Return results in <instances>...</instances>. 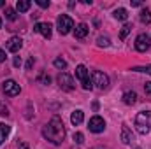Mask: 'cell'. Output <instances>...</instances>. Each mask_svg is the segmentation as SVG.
Returning a JSON list of instances; mask_svg holds the SVG:
<instances>
[{
	"mask_svg": "<svg viewBox=\"0 0 151 149\" xmlns=\"http://www.w3.org/2000/svg\"><path fill=\"white\" fill-rule=\"evenodd\" d=\"M139 18H141V21H142L144 25H150L151 23V11L150 9H142L141 14H139Z\"/></svg>",
	"mask_w": 151,
	"mask_h": 149,
	"instance_id": "obj_18",
	"label": "cell"
},
{
	"mask_svg": "<svg viewBox=\"0 0 151 149\" xmlns=\"http://www.w3.org/2000/svg\"><path fill=\"white\" fill-rule=\"evenodd\" d=\"M34 30L40 34L44 39H51V34H53V27L49 25V23H37L35 27H34Z\"/></svg>",
	"mask_w": 151,
	"mask_h": 149,
	"instance_id": "obj_9",
	"label": "cell"
},
{
	"mask_svg": "<svg viewBox=\"0 0 151 149\" xmlns=\"http://www.w3.org/2000/svg\"><path fill=\"white\" fill-rule=\"evenodd\" d=\"M0 28H2V18H0Z\"/></svg>",
	"mask_w": 151,
	"mask_h": 149,
	"instance_id": "obj_37",
	"label": "cell"
},
{
	"mask_svg": "<svg viewBox=\"0 0 151 149\" xmlns=\"http://www.w3.org/2000/svg\"><path fill=\"white\" fill-rule=\"evenodd\" d=\"M130 30H132V25H130V23H125V25L121 27V32H119V39H127V35L130 34Z\"/></svg>",
	"mask_w": 151,
	"mask_h": 149,
	"instance_id": "obj_21",
	"label": "cell"
},
{
	"mask_svg": "<svg viewBox=\"0 0 151 149\" xmlns=\"http://www.w3.org/2000/svg\"><path fill=\"white\" fill-rule=\"evenodd\" d=\"M56 27H58V32H60L62 35H67V34L74 28V21H72L70 16H67V14H60L58 19H56Z\"/></svg>",
	"mask_w": 151,
	"mask_h": 149,
	"instance_id": "obj_3",
	"label": "cell"
},
{
	"mask_svg": "<svg viewBox=\"0 0 151 149\" xmlns=\"http://www.w3.org/2000/svg\"><path fill=\"white\" fill-rule=\"evenodd\" d=\"M37 5L42 9H47L49 7V0H37Z\"/></svg>",
	"mask_w": 151,
	"mask_h": 149,
	"instance_id": "obj_29",
	"label": "cell"
},
{
	"mask_svg": "<svg viewBox=\"0 0 151 149\" xmlns=\"http://www.w3.org/2000/svg\"><path fill=\"white\" fill-rule=\"evenodd\" d=\"M5 58H7V56H5V51H4V49H0V63H2V62H5Z\"/></svg>",
	"mask_w": 151,
	"mask_h": 149,
	"instance_id": "obj_32",
	"label": "cell"
},
{
	"mask_svg": "<svg viewBox=\"0 0 151 149\" xmlns=\"http://www.w3.org/2000/svg\"><path fill=\"white\" fill-rule=\"evenodd\" d=\"M88 32H90V28H88L86 23H79V25H76V28H74V35L77 39H84L88 35Z\"/></svg>",
	"mask_w": 151,
	"mask_h": 149,
	"instance_id": "obj_11",
	"label": "cell"
},
{
	"mask_svg": "<svg viewBox=\"0 0 151 149\" xmlns=\"http://www.w3.org/2000/svg\"><path fill=\"white\" fill-rule=\"evenodd\" d=\"M5 18H7L9 21H16V19H18L16 9H11V7H7V9H5Z\"/></svg>",
	"mask_w": 151,
	"mask_h": 149,
	"instance_id": "obj_20",
	"label": "cell"
},
{
	"mask_svg": "<svg viewBox=\"0 0 151 149\" xmlns=\"http://www.w3.org/2000/svg\"><path fill=\"white\" fill-rule=\"evenodd\" d=\"M135 130L141 133V135H146L151 132V111H141L135 116Z\"/></svg>",
	"mask_w": 151,
	"mask_h": 149,
	"instance_id": "obj_2",
	"label": "cell"
},
{
	"mask_svg": "<svg viewBox=\"0 0 151 149\" xmlns=\"http://www.w3.org/2000/svg\"><path fill=\"white\" fill-rule=\"evenodd\" d=\"M150 47H151V37L148 34H139L135 37V49L139 53H146Z\"/></svg>",
	"mask_w": 151,
	"mask_h": 149,
	"instance_id": "obj_5",
	"label": "cell"
},
{
	"mask_svg": "<svg viewBox=\"0 0 151 149\" xmlns=\"http://www.w3.org/2000/svg\"><path fill=\"white\" fill-rule=\"evenodd\" d=\"M14 67H21V58H19V56L14 58Z\"/></svg>",
	"mask_w": 151,
	"mask_h": 149,
	"instance_id": "obj_31",
	"label": "cell"
},
{
	"mask_svg": "<svg viewBox=\"0 0 151 149\" xmlns=\"http://www.w3.org/2000/svg\"><path fill=\"white\" fill-rule=\"evenodd\" d=\"M121 140H123V144H130V142L134 140L132 132L128 130V126H127V125H123V128H121Z\"/></svg>",
	"mask_w": 151,
	"mask_h": 149,
	"instance_id": "obj_12",
	"label": "cell"
},
{
	"mask_svg": "<svg viewBox=\"0 0 151 149\" xmlns=\"http://www.w3.org/2000/svg\"><path fill=\"white\" fill-rule=\"evenodd\" d=\"M83 88H84V90H86V91H88V90H91V88H93V82H91V79H90V77H86V79H84V81H83Z\"/></svg>",
	"mask_w": 151,
	"mask_h": 149,
	"instance_id": "obj_26",
	"label": "cell"
},
{
	"mask_svg": "<svg viewBox=\"0 0 151 149\" xmlns=\"http://www.w3.org/2000/svg\"><path fill=\"white\" fill-rule=\"evenodd\" d=\"M30 5H32V2H28V0H18L16 9H18L19 12H25V11H28V9H30Z\"/></svg>",
	"mask_w": 151,
	"mask_h": 149,
	"instance_id": "obj_19",
	"label": "cell"
},
{
	"mask_svg": "<svg viewBox=\"0 0 151 149\" xmlns=\"http://www.w3.org/2000/svg\"><path fill=\"white\" fill-rule=\"evenodd\" d=\"M53 65H55L56 69H65V67H67V62L62 60V58H56V60L53 62Z\"/></svg>",
	"mask_w": 151,
	"mask_h": 149,
	"instance_id": "obj_23",
	"label": "cell"
},
{
	"mask_svg": "<svg viewBox=\"0 0 151 149\" xmlns=\"http://www.w3.org/2000/svg\"><path fill=\"white\" fill-rule=\"evenodd\" d=\"M83 119H84V112L79 111V109L74 111V112H72V116H70V121H72V125H76V126H77V125H81V123H83Z\"/></svg>",
	"mask_w": 151,
	"mask_h": 149,
	"instance_id": "obj_16",
	"label": "cell"
},
{
	"mask_svg": "<svg viewBox=\"0 0 151 149\" xmlns=\"http://www.w3.org/2000/svg\"><path fill=\"white\" fill-rule=\"evenodd\" d=\"M34 67V58H30L28 62H27V69H32Z\"/></svg>",
	"mask_w": 151,
	"mask_h": 149,
	"instance_id": "obj_34",
	"label": "cell"
},
{
	"mask_svg": "<svg viewBox=\"0 0 151 149\" xmlns=\"http://www.w3.org/2000/svg\"><path fill=\"white\" fill-rule=\"evenodd\" d=\"M132 70L134 72H146V74L151 75V65H148V67H134Z\"/></svg>",
	"mask_w": 151,
	"mask_h": 149,
	"instance_id": "obj_24",
	"label": "cell"
},
{
	"mask_svg": "<svg viewBox=\"0 0 151 149\" xmlns=\"http://www.w3.org/2000/svg\"><path fill=\"white\" fill-rule=\"evenodd\" d=\"M4 5H5V2H4V0H0V7H4Z\"/></svg>",
	"mask_w": 151,
	"mask_h": 149,
	"instance_id": "obj_36",
	"label": "cell"
},
{
	"mask_svg": "<svg viewBox=\"0 0 151 149\" xmlns=\"http://www.w3.org/2000/svg\"><path fill=\"white\" fill-rule=\"evenodd\" d=\"M97 44H99L100 47H109L111 39H109V37H99V39H97Z\"/></svg>",
	"mask_w": 151,
	"mask_h": 149,
	"instance_id": "obj_22",
	"label": "cell"
},
{
	"mask_svg": "<svg viewBox=\"0 0 151 149\" xmlns=\"http://www.w3.org/2000/svg\"><path fill=\"white\" fill-rule=\"evenodd\" d=\"M39 82H42V84H49V82H51V79H49V75L40 74V75H39Z\"/></svg>",
	"mask_w": 151,
	"mask_h": 149,
	"instance_id": "obj_27",
	"label": "cell"
},
{
	"mask_svg": "<svg viewBox=\"0 0 151 149\" xmlns=\"http://www.w3.org/2000/svg\"><path fill=\"white\" fill-rule=\"evenodd\" d=\"M76 77L83 82L86 77H90V72H88V69L84 67V65H77V69H76Z\"/></svg>",
	"mask_w": 151,
	"mask_h": 149,
	"instance_id": "obj_14",
	"label": "cell"
},
{
	"mask_svg": "<svg viewBox=\"0 0 151 149\" xmlns=\"http://www.w3.org/2000/svg\"><path fill=\"white\" fill-rule=\"evenodd\" d=\"M58 86L63 90V91H72L76 88V84H74V79H72V75H69V74H65V72H62V74L58 75Z\"/></svg>",
	"mask_w": 151,
	"mask_h": 149,
	"instance_id": "obj_8",
	"label": "cell"
},
{
	"mask_svg": "<svg viewBox=\"0 0 151 149\" xmlns=\"http://www.w3.org/2000/svg\"><path fill=\"white\" fill-rule=\"evenodd\" d=\"M18 149H28V144L27 142H19L18 144Z\"/></svg>",
	"mask_w": 151,
	"mask_h": 149,
	"instance_id": "obj_33",
	"label": "cell"
},
{
	"mask_svg": "<svg viewBox=\"0 0 151 149\" xmlns=\"http://www.w3.org/2000/svg\"><path fill=\"white\" fill-rule=\"evenodd\" d=\"M2 90H4V93L9 95V97H16V95H19V91H21L19 84H18L14 79H7V81H4Z\"/></svg>",
	"mask_w": 151,
	"mask_h": 149,
	"instance_id": "obj_6",
	"label": "cell"
},
{
	"mask_svg": "<svg viewBox=\"0 0 151 149\" xmlns=\"http://www.w3.org/2000/svg\"><path fill=\"white\" fill-rule=\"evenodd\" d=\"M9 133H11V126L5 125V123H0V146L5 142V139L9 137Z\"/></svg>",
	"mask_w": 151,
	"mask_h": 149,
	"instance_id": "obj_13",
	"label": "cell"
},
{
	"mask_svg": "<svg viewBox=\"0 0 151 149\" xmlns=\"http://www.w3.org/2000/svg\"><path fill=\"white\" fill-rule=\"evenodd\" d=\"M132 5H134V7H139V5H141V2H139V0H134V2H132Z\"/></svg>",
	"mask_w": 151,
	"mask_h": 149,
	"instance_id": "obj_35",
	"label": "cell"
},
{
	"mask_svg": "<svg viewBox=\"0 0 151 149\" xmlns=\"http://www.w3.org/2000/svg\"><path fill=\"white\" fill-rule=\"evenodd\" d=\"M91 82H93L99 90H107V86H109V77L104 74V72H100V70H93V72H91Z\"/></svg>",
	"mask_w": 151,
	"mask_h": 149,
	"instance_id": "obj_4",
	"label": "cell"
},
{
	"mask_svg": "<svg viewBox=\"0 0 151 149\" xmlns=\"http://www.w3.org/2000/svg\"><path fill=\"white\" fill-rule=\"evenodd\" d=\"M135 100H137V93H135V91H127V93H123V102H125L127 105H134Z\"/></svg>",
	"mask_w": 151,
	"mask_h": 149,
	"instance_id": "obj_15",
	"label": "cell"
},
{
	"mask_svg": "<svg viewBox=\"0 0 151 149\" xmlns=\"http://www.w3.org/2000/svg\"><path fill=\"white\" fill-rule=\"evenodd\" d=\"M74 140L77 144H83V142H84V135H83L81 132H77V133H74Z\"/></svg>",
	"mask_w": 151,
	"mask_h": 149,
	"instance_id": "obj_28",
	"label": "cell"
},
{
	"mask_svg": "<svg viewBox=\"0 0 151 149\" xmlns=\"http://www.w3.org/2000/svg\"><path fill=\"white\" fill-rule=\"evenodd\" d=\"M88 128H90V132H93V133H102V132L106 130V121H104V117L93 116V117L88 121Z\"/></svg>",
	"mask_w": 151,
	"mask_h": 149,
	"instance_id": "obj_7",
	"label": "cell"
},
{
	"mask_svg": "<svg viewBox=\"0 0 151 149\" xmlns=\"http://www.w3.org/2000/svg\"><path fill=\"white\" fill-rule=\"evenodd\" d=\"M42 135L46 140H49L51 144H62L63 139H65V126H63V121L58 117V116H53L49 123L44 125L42 128Z\"/></svg>",
	"mask_w": 151,
	"mask_h": 149,
	"instance_id": "obj_1",
	"label": "cell"
},
{
	"mask_svg": "<svg viewBox=\"0 0 151 149\" xmlns=\"http://www.w3.org/2000/svg\"><path fill=\"white\" fill-rule=\"evenodd\" d=\"M0 116H5V117L9 116V109H7V105L2 100H0Z\"/></svg>",
	"mask_w": 151,
	"mask_h": 149,
	"instance_id": "obj_25",
	"label": "cell"
},
{
	"mask_svg": "<svg viewBox=\"0 0 151 149\" xmlns=\"http://www.w3.org/2000/svg\"><path fill=\"white\" fill-rule=\"evenodd\" d=\"M21 46H23V40L19 37H11L7 40V44H5L7 51H11V53H18L21 49Z\"/></svg>",
	"mask_w": 151,
	"mask_h": 149,
	"instance_id": "obj_10",
	"label": "cell"
},
{
	"mask_svg": "<svg viewBox=\"0 0 151 149\" xmlns=\"http://www.w3.org/2000/svg\"><path fill=\"white\" fill-rule=\"evenodd\" d=\"M114 19H119V21H125L127 18H128V12H127V9H123V7H119V9H116L113 12Z\"/></svg>",
	"mask_w": 151,
	"mask_h": 149,
	"instance_id": "obj_17",
	"label": "cell"
},
{
	"mask_svg": "<svg viewBox=\"0 0 151 149\" xmlns=\"http://www.w3.org/2000/svg\"><path fill=\"white\" fill-rule=\"evenodd\" d=\"M144 93L151 98V82H146V84H144Z\"/></svg>",
	"mask_w": 151,
	"mask_h": 149,
	"instance_id": "obj_30",
	"label": "cell"
}]
</instances>
